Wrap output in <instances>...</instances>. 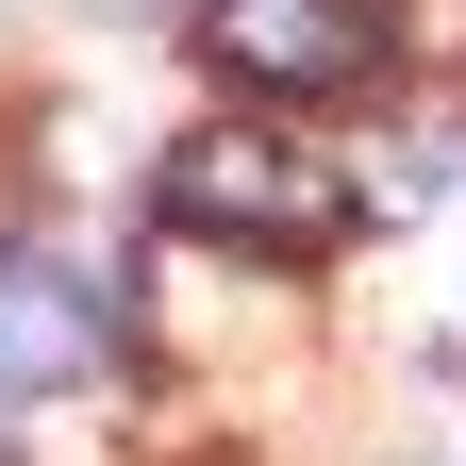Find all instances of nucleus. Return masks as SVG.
I'll return each instance as SVG.
<instances>
[{
    "instance_id": "obj_1",
    "label": "nucleus",
    "mask_w": 466,
    "mask_h": 466,
    "mask_svg": "<svg viewBox=\"0 0 466 466\" xmlns=\"http://www.w3.org/2000/svg\"><path fill=\"white\" fill-rule=\"evenodd\" d=\"M167 233H217V250H267V267H317L333 233H350V167L300 150V134H267V116H217V134L167 150Z\"/></svg>"
},
{
    "instance_id": "obj_2",
    "label": "nucleus",
    "mask_w": 466,
    "mask_h": 466,
    "mask_svg": "<svg viewBox=\"0 0 466 466\" xmlns=\"http://www.w3.org/2000/svg\"><path fill=\"white\" fill-rule=\"evenodd\" d=\"M200 67L267 84V100H333V84H367V17L350 0H200Z\"/></svg>"
},
{
    "instance_id": "obj_3",
    "label": "nucleus",
    "mask_w": 466,
    "mask_h": 466,
    "mask_svg": "<svg viewBox=\"0 0 466 466\" xmlns=\"http://www.w3.org/2000/svg\"><path fill=\"white\" fill-rule=\"evenodd\" d=\"M116 350V300L84 267H50V250H0V400H50V383H84Z\"/></svg>"
}]
</instances>
